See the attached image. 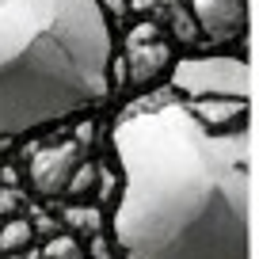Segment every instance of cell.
I'll return each instance as SVG.
<instances>
[{"label":"cell","mask_w":259,"mask_h":259,"mask_svg":"<svg viewBox=\"0 0 259 259\" xmlns=\"http://www.w3.org/2000/svg\"><path fill=\"white\" fill-rule=\"evenodd\" d=\"M31 240H34V225L23 213L0 225V251H4V255H23V251L31 248Z\"/></svg>","instance_id":"9c48e42d"},{"label":"cell","mask_w":259,"mask_h":259,"mask_svg":"<svg viewBox=\"0 0 259 259\" xmlns=\"http://www.w3.org/2000/svg\"><path fill=\"white\" fill-rule=\"evenodd\" d=\"M61 221L69 225V233H80V236H88V240L103 233V213H99L96 206H88V202H73L61 213Z\"/></svg>","instance_id":"30bf717a"},{"label":"cell","mask_w":259,"mask_h":259,"mask_svg":"<svg viewBox=\"0 0 259 259\" xmlns=\"http://www.w3.org/2000/svg\"><path fill=\"white\" fill-rule=\"evenodd\" d=\"M198 34L213 46L248 42V0H187Z\"/></svg>","instance_id":"8992f818"},{"label":"cell","mask_w":259,"mask_h":259,"mask_svg":"<svg viewBox=\"0 0 259 259\" xmlns=\"http://www.w3.org/2000/svg\"><path fill=\"white\" fill-rule=\"evenodd\" d=\"M42 259H88V251H84V244L76 240L73 233H57V236L46 240Z\"/></svg>","instance_id":"7c38bea8"},{"label":"cell","mask_w":259,"mask_h":259,"mask_svg":"<svg viewBox=\"0 0 259 259\" xmlns=\"http://www.w3.org/2000/svg\"><path fill=\"white\" fill-rule=\"evenodd\" d=\"M114 38L99 0H0V138L111 99Z\"/></svg>","instance_id":"7a4b0ae2"},{"label":"cell","mask_w":259,"mask_h":259,"mask_svg":"<svg viewBox=\"0 0 259 259\" xmlns=\"http://www.w3.org/2000/svg\"><path fill=\"white\" fill-rule=\"evenodd\" d=\"M88 160L84 156V145L80 141H54V145H42L31 153V160H27V179H31V191L42 194V198H57V194H65V187H69V179H73V171L80 168V164Z\"/></svg>","instance_id":"5b68a950"},{"label":"cell","mask_w":259,"mask_h":259,"mask_svg":"<svg viewBox=\"0 0 259 259\" xmlns=\"http://www.w3.org/2000/svg\"><path fill=\"white\" fill-rule=\"evenodd\" d=\"M122 69L126 80L138 92H149L160 76L171 73V42L156 23L141 19L138 27L126 31V46H122Z\"/></svg>","instance_id":"277c9868"},{"label":"cell","mask_w":259,"mask_h":259,"mask_svg":"<svg viewBox=\"0 0 259 259\" xmlns=\"http://www.w3.org/2000/svg\"><path fill=\"white\" fill-rule=\"evenodd\" d=\"M23 213V194L19 191H0V221H12V218H19Z\"/></svg>","instance_id":"4fadbf2b"},{"label":"cell","mask_w":259,"mask_h":259,"mask_svg":"<svg viewBox=\"0 0 259 259\" xmlns=\"http://www.w3.org/2000/svg\"><path fill=\"white\" fill-rule=\"evenodd\" d=\"M8 149H12V141H4V138H0V156H8Z\"/></svg>","instance_id":"2e32d148"},{"label":"cell","mask_w":259,"mask_h":259,"mask_svg":"<svg viewBox=\"0 0 259 259\" xmlns=\"http://www.w3.org/2000/svg\"><path fill=\"white\" fill-rule=\"evenodd\" d=\"M99 179H103V164H96V160H84L80 168L73 171V179H69L65 194H69V198H76V202H84L88 194H96V191H99Z\"/></svg>","instance_id":"8fae6325"},{"label":"cell","mask_w":259,"mask_h":259,"mask_svg":"<svg viewBox=\"0 0 259 259\" xmlns=\"http://www.w3.org/2000/svg\"><path fill=\"white\" fill-rule=\"evenodd\" d=\"M88 259H111V244H107V236H92L88 240Z\"/></svg>","instance_id":"5bb4252c"},{"label":"cell","mask_w":259,"mask_h":259,"mask_svg":"<svg viewBox=\"0 0 259 259\" xmlns=\"http://www.w3.org/2000/svg\"><path fill=\"white\" fill-rule=\"evenodd\" d=\"M130 12L145 23H156L176 42H198V23L183 0H130Z\"/></svg>","instance_id":"52a82bcc"},{"label":"cell","mask_w":259,"mask_h":259,"mask_svg":"<svg viewBox=\"0 0 259 259\" xmlns=\"http://www.w3.org/2000/svg\"><path fill=\"white\" fill-rule=\"evenodd\" d=\"M171 92L183 99H248L251 69L244 54H198L171 61Z\"/></svg>","instance_id":"3957f363"},{"label":"cell","mask_w":259,"mask_h":259,"mask_svg":"<svg viewBox=\"0 0 259 259\" xmlns=\"http://www.w3.org/2000/svg\"><path fill=\"white\" fill-rule=\"evenodd\" d=\"M183 103L206 130H218V134L248 130V99H183Z\"/></svg>","instance_id":"ba28073f"},{"label":"cell","mask_w":259,"mask_h":259,"mask_svg":"<svg viewBox=\"0 0 259 259\" xmlns=\"http://www.w3.org/2000/svg\"><path fill=\"white\" fill-rule=\"evenodd\" d=\"M4 259H23V255H4Z\"/></svg>","instance_id":"e0dca14e"},{"label":"cell","mask_w":259,"mask_h":259,"mask_svg":"<svg viewBox=\"0 0 259 259\" xmlns=\"http://www.w3.org/2000/svg\"><path fill=\"white\" fill-rule=\"evenodd\" d=\"M126 259H251V134L206 130L176 92L130 103L111 130Z\"/></svg>","instance_id":"6da1fadb"},{"label":"cell","mask_w":259,"mask_h":259,"mask_svg":"<svg viewBox=\"0 0 259 259\" xmlns=\"http://www.w3.org/2000/svg\"><path fill=\"white\" fill-rule=\"evenodd\" d=\"M99 4H103V12H114V19H122V16L130 12L126 0H99Z\"/></svg>","instance_id":"9a60e30c"}]
</instances>
